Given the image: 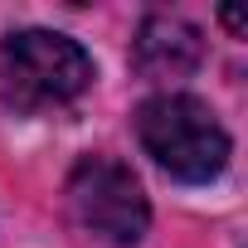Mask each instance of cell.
<instances>
[{
	"instance_id": "obj_1",
	"label": "cell",
	"mask_w": 248,
	"mask_h": 248,
	"mask_svg": "<svg viewBox=\"0 0 248 248\" xmlns=\"http://www.w3.org/2000/svg\"><path fill=\"white\" fill-rule=\"evenodd\" d=\"M137 137L146 156L175 180H209L229 161V132L190 93H161L137 107Z\"/></svg>"
},
{
	"instance_id": "obj_2",
	"label": "cell",
	"mask_w": 248,
	"mask_h": 248,
	"mask_svg": "<svg viewBox=\"0 0 248 248\" xmlns=\"http://www.w3.org/2000/svg\"><path fill=\"white\" fill-rule=\"evenodd\" d=\"M93 83V59L83 44L54 30H25L0 44V93L5 102L39 112V107H63Z\"/></svg>"
},
{
	"instance_id": "obj_3",
	"label": "cell",
	"mask_w": 248,
	"mask_h": 248,
	"mask_svg": "<svg viewBox=\"0 0 248 248\" xmlns=\"http://www.w3.org/2000/svg\"><path fill=\"white\" fill-rule=\"evenodd\" d=\"M68 209L73 219L102 238V243H117V248H127L146 233V195H141V180L112 161V156H83L68 175Z\"/></svg>"
},
{
	"instance_id": "obj_4",
	"label": "cell",
	"mask_w": 248,
	"mask_h": 248,
	"mask_svg": "<svg viewBox=\"0 0 248 248\" xmlns=\"http://www.w3.org/2000/svg\"><path fill=\"white\" fill-rule=\"evenodd\" d=\"M204 59V39L195 25L175 15H151L137 34V68L146 78H185Z\"/></svg>"
}]
</instances>
